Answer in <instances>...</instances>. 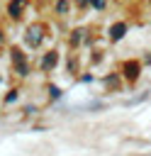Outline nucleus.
Wrapping results in <instances>:
<instances>
[{"instance_id": "nucleus-1", "label": "nucleus", "mask_w": 151, "mask_h": 156, "mask_svg": "<svg viewBox=\"0 0 151 156\" xmlns=\"http://www.w3.org/2000/svg\"><path fill=\"white\" fill-rule=\"evenodd\" d=\"M44 37H46V27L37 22V24L27 27V34H24V44H27L29 49H39V46H41V41H44Z\"/></svg>"}, {"instance_id": "nucleus-2", "label": "nucleus", "mask_w": 151, "mask_h": 156, "mask_svg": "<svg viewBox=\"0 0 151 156\" xmlns=\"http://www.w3.org/2000/svg\"><path fill=\"white\" fill-rule=\"evenodd\" d=\"M27 7H29V0H7L5 2V15L12 22H17V20H22V15H24Z\"/></svg>"}, {"instance_id": "nucleus-3", "label": "nucleus", "mask_w": 151, "mask_h": 156, "mask_svg": "<svg viewBox=\"0 0 151 156\" xmlns=\"http://www.w3.org/2000/svg\"><path fill=\"white\" fill-rule=\"evenodd\" d=\"M56 63H58V51H46L44 56H41V61H39V71L41 73H49V71H54L56 68Z\"/></svg>"}, {"instance_id": "nucleus-4", "label": "nucleus", "mask_w": 151, "mask_h": 156, "mask_svg": "<svg viewBox=\"0 0 151 156\" xmlns=\"http://www.w3.org/2000/svg\"><path fill=\"white\" fill-rule=\"evenodd\" d=\"M127 83H136V78H139V63L136 61H127L124 66H122V73H119Z\"/></svg>"}, {"instance_id": "nucleus-5", "label": "nucleus", "mask_w": 151, "mask_h": 156, "mask_svg": "<svg viewBox=\"0 0 151 156\" xmlns=\"http://www.w3.org/2000/svg\"><path fill=\"white\" fill-rule=\"evenodd\" d=\"M127 32H129V24H127V22H114V24L110 27L107 37H110V41H119V39H122Z\"/></svg>"}, {"instance_id": "nucleus-6", "label": "nucleus", "mask_w": 151, "mask_h": 156, "mask_svg": "<svg viewBox=\"0 0 151 156\" xmlns=\"http://www.w3.org/2000/svg\"><path fill=\"white\" fill-rule=\"evenodd\" d=\"M85 32H88V29H83V27L73 29V32L68 34V46H71V49H78V46H80V41L85 39Z\"/></svg>"}, {"instance_id": "nucleus-7", "label": "nucleus", "mask_w": 151, "mask_h": 156, "mask_svg": "<svg viewBox=\"0 0 151 156\" xmlns=\"http://www.w3.org/2000/svg\"><path fill=\"white\" fill-rule=\"evenodd\" d=\"M54 15L56 17H68L71 15V0H56L54 2Z\"/></svg>"}, {"instance_id": "nucleus-8", "label": "nucleus", "mask_w": 151, "mask_h": 156, "mask_svg": "<svg viewBox=\"0 0 151 156\" xmlns=\"http://www.w3.org/2000/svg\"><path fill=\"white\" fill-rule=\"evenodd\" d=\"M10 61H12V66H19V63H29V61H27V56H24V51H22L19 46H12V51H10Z\"/></svg>"}, {"instance_id": "nucleus-9", "label": "nucleus", "mask_w": 151, "mask_h": 156, "mask_svg": "<svg viewBox=\"0 0 151 156\" xmlns=\"http://www.w3.org/2000/svg\"><path fill=\"white\" fill-rule=\"evenodd\" d=\"M105 85H107L110 90H119V85H122V76H119V73H110V76L105 78Z\"/></svg>"}, {"instance_id": "nucleus-10", "label": "nucleus", "mask_w": 151, "mask_h": 156, "mask_svg": "<svg viewBox=\"0 0 151 156\" xmlns=\"http://www.w3.org/2000/svg\"><path fill=\"white\" fill-rule=\"evenodd\" d=\"M12 71H15V73H17L19 78H27L32 68H29V63H19V66H12Z\"/></svg>"}, {"instance_id": "nucleus-11", "label": "nucleus", "mask_w": 151, "mask_h": 156, "mask_svg": "<svg viewBox=\"0 0 151 156\" xmlns=\"http://www.w3.org/2000/svg\"><path fill=\"white\" fill-rule=\"evenodd\" d=\"M17 98H19V90H17V88L7 90V95H5V105H12V102H15Z\"/></svg>"}, {"instance_id": "nucleus-12", "label": "nucleus", "mask_w": 151, "mask_h": 156, "mask_svg": "<svg viewBox=\"0 0 151 156\" xmlns=\"http://www.w3.org/2000/svg\"><path fill=\"white\" fill-rule=\"evenodd\" d=\"M68 71L71 73H78V58H73V61L68 58Z\"/></svg>"}, {"instance_id": "nucleus-13", "label": "nucleus", "mask_w": 151, "mask_h": 156, "mask_svg": "<svg viewBox=\"0 0 151 156\" xmlns=\"http://www.w3.org/2000/svg\"><path fill=\"white\" fill-rule=\"evenodd\" d=\"M58 95H61V90H58L56 85H49V98H54V100H56Z\"/></svg>"}, {"instance_id": "nucleus-14", "label": "nucleus", "mask_w": 151, "mask_h": 156, "mask_svg": "<svg viewBox=\"0 0 151 156\" xmlns=\"http://www.w3.org/2000/svg\"><path fill=\"white\" fill-rule=\"evenodd\" d=\"M76 5H78L80 10H85L88 5H95V0H76Z\"/></svg>"}, {"instance_id": "nucleus-15", "label": "nucleus", "mask_w": 151, "mask_h": 156, "mask_svg": "<svg viewBox=\"0 0 151 156\" xmlns=\"http://www.w3.org/2000/svg\"><path fill=\"white\" fill-rule=\"evenodd\" d=\"M2 44H5V29L0 27V49H2Z\"/></svg>"}]
</instances>
